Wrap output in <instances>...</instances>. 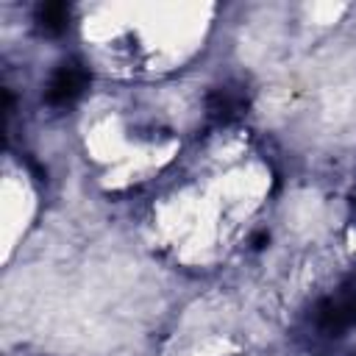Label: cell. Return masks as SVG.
Returning a JSON list of instances; mask_svg holds the SVG:
<instances>
[{"label":"cell","mask_w":356,"mask_h":356,"mask_svg":"<svg viewBox=\"0 0 356 356\" xmlns=\"http://www.w3.org/2000/svg\"><path fill=\"white\" fill-rule=\"evenodd\" d=\"M314 323L320 331H325L331 337H342L345 331L356 328V273L348 275L334 295H328L317 303Z\"/></svg>","instance_id":"1"},{"label":"cell","mask_w":356,"mask_h":356,"mask_svg":"<svg viewBox=\"0 0 356 356\" xmlns=\"http://www.w3.org/2000/svg\"><path fill=\"white\" fill-rule=\"evenodd\" d=\"M89 81H92V72H89V67H86L81 58H67V61H61V64L53 70V75H50V81H47V86H44V100H47V106L64 108V106L75 103V100L86 92Z\"/></svg>","instance_id":"2"},{"label":"cell","mask_w":356,"mask_h":356,"mask_svg":"<svg viewBox=\"0 0 356 356\" xmlns=\"http://www.w3.org/2000/svg\"><path fill=\"white\" fill-rule=\"evenodd\" d=\"M248 106H250L248 89L242 83H236V81L220 83L206 95V114L217 125H228V122L239 120L248 111Z\"/></svg>","instance_id":"3"},{"label":"cell","mask_w":356,"mask_h":356,"mask_svg":"<svg viewBox=\"0 0 356 356\" xmlns=\"http://www.w3.org/2000/svg\"><path fill=\"white\" fill-rule=\"evenodd\" d=\"M70 25V6L61 3V0H53V3H42L36 8V28L44 33V36H61Z\"/></svg>","instance_id":"4"},{"label":"cell","mask_w":356,"mask_h":356,"mask_svg":"<svg viewBox=\"0 0 356 356\" xmlns=\"http://www.w3.org/2000/svg\"><path fill=\"white\" fill-rule=\"evenodd\" d=\"M267 242H270V234H267V231H256V234H253V239H250L253 250H261Z\"/></svg>","instance_id":"5"},{"label":"cell","mask_w":356,"mask_h":356,"mask_svg":"<svg viewBox=\"0 0 356 356\" xmlns=\"http://www.w3.org/2000/svg\"><path fill=\"white\" fill-rule=\"evenodd\" d=\"M353 356H356V353H353Z\"/></svg>","instance_id":"6"}]
</instances>
